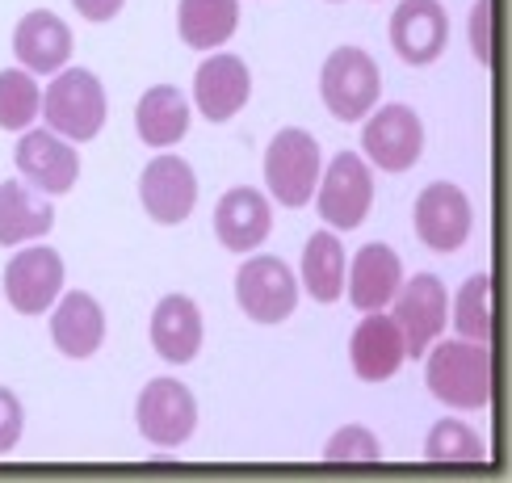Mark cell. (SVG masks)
<instances>
[{
	"label": "cell",
	"instance_id": "obj_1",
	"mask_svg": "<svg viewBox=\"0 0 512 483\" xmlns=\"http://www.w3.org/2000/svg\"><path fill=\"white\" fill-rule=\"evenodd\" d=\"M429 366H424V383L429 391L450 408L479 412L492 404V353L487 341H433L429 345Z\"/></svg>",
	"mask_w": 512,
	"mask_h": 483
},
{
	"label": "cell",
	"instance_id": "obj_2",
	"mask_svg": "<svg viewBox=\"0 0 512 483\" xmlns=\"http://www.w3.org/2000/svg\"><path fill=\"white\" fill-rule=\"evenodd\" d=\"M42 114H47V126L55 135L68 143H89L101 135L110 105H105L101 80L89 68H63L42 93Z\"/></svg>",
	"mask_w": 512,
	"mask_h": 483
},
{
	"label": "cell",
	"instance_id": "obj_3",
	"mask_svg": "<svg viewBox=\"0 0 512 483\" xmlns=\"http://www.w3.org/2000/svg\"><path fill=\"white\" fill-rule=\"evenodd\" d=\"M319 173H324V152H319L315 135L298 131V126L277 131L273 143L265 147V185L273 202H282L290 210L307 206L315 198Z\"/></svg>",
	"mask_w": 512,
	"mask_h": 483
},
{
	"label": "cell",
	"instance_id": "obj_4",
	"mask_svg": "<svg viewBox=\"0 0 512 483\" xmlns=\"http://www.w3.org/2000/svg\"><path fill=\"white\" fill-rule=\"evenodd\" d=\"M382 93L378 63L361 47H336L319 72V97H324L328 114L340 122H361Z\"/></svg>",
	"mask_w": 512,
	"mask_h": 483
},
{
	"label": "cell",
	"instance_id": "obj_5",
	"mask_svg": "<svg viewBox=\"0 0 512 483\" xmlns=\"http://www.w3.org/2000/svg\"><path fill=\"white\" fill-rule=\"evenodd\" d=\"M315 206H319V219L336 231H353L366 223L370 206H374V177H370L366 160L357 152L332 156L328 173H319Z\"/></svg>",
	"mask_w": 512,
	"mask_h": 483
},
{
	"label": "cell",
	"instance_id": "obj_6",
	"mask_svg": "<svg viewBox=\"0 0 512 483\" xmlns=\"http://www.w3.org/2000/svg\"><path fill=\"white\" fill-rule=\"evenodd\" d=\"M135 420H139V433L152 446L173 450V446H185L198 429V399L177 378H152L135 404Z\"/></svg>",
	"mask_w": 512,
	"mask_h": 483
},
{
	"label": "cell",
	"instance_id": "obj_7",
	"mask_svg": "<svg viewBox=\"0 0 512 483\" xmlns=\"http://www.w3.org/2000/svg\"><path fill=\"white\" fill-rule=\"evenodd\" d=\"M361 152L382 173H408L424 152V122L412 105H382L378 114H366Z\"/></svg>",
	"mask_w": 512,
	"mask_h": 483
},
{
	"label": "cell",
	"instance_id": "obj_8",
	"mask_svg": "<svg viewBox=\"0 0 512 483\" xmlns=\"http://www.w3.org/2000/svg\"><path fill=\"white\" fill-rule=\"evenodd\" d=\"M236 303L256 324H282L298 307V282L282 257H252L236 273Z\"/></svg>",
	"mask_w": 512,
	"mask_h": 483
},
{
	"label": "cell",
	"instance_id": "obj_9",
	"mask_svg": "<svg viewBox=\"0 0 512 483\" xmlns=\"http://www.w3.org/2000/svg\"><path fill=\"white\" fill-rule=\"evenodd\" d=\"M391 303H395L391 320L403 332V349H408V357H424L429 345L445 332V315H450V294H445L441 278L416 273L412 282H403L395 290Z\"/></svg>",
	"mask_w": 512,
	"mask_h": 483
},
{
	"label": "cell",
	"instance_id": "obj_10",
	"mask_svg": "<svg viewBox=\"0 0 512 483\" xmlns=\"http://www.w3.org/2000/svg\"><path fill=\"white\" fill-rule=\"evenodd\" d=\"M63 290V257L47 244L21 248L5 265V299L21 315H42Z\"/></svg>",
	"mask_w": 512,
	"mask_h": 483
},
{
	"label": "cell",
	"instance_id": "obj_11",
	"mask_svg": "<svg viewBox=\"0 0 512 483\" xmlns=\"http://www.w3.org/2000/svg\"><path fill=\"white\" fill-rule=\"evenodd\" d=\"M471 198L450 181H433L416 198V236L433 252H458L471 240Z\"/></svg>",
	"mask_w": 512,
	"mask_h": 483
},
{
	"label": "cell",
	"instance_id": "obj_12",
	"mask_svg": "<svg viewBox=\"0 0 512 483\" xmlns=\"http://www.w3.org/2000/svg\"><path fill=\"white\" fill-rule=\"evenodd\" d=\"M139 202L143 210L164 227H177L194 215L198 202V177L181 156H156L139 177Z\"/></svg>",
	"mask_w": 512,
	"mask_h": 483
},
{
	"label": "cell",
	"instance_id": "obj_13",
	"mask_svg": "<svg viewBox=\"0 0 512 483\" xmlns=\"http://www.w3.org/2000/svg\"><path fill=\"white\" fill-rule=\"evenodd\" d=\"M13 160H17L21 181H30L38 194H68L80 177L76 147L55 131H26L17 139Z\"/></svg>",
	"mask_w": 512,
	"mask_h": 483
},
{
	"label": "cell",
	"instance_id": "obj_14",
	"mask_svg": "<svg viewBox=\"0 0 512 483\" xmlns=\"http://www.w3.org/2000/svg\"><path fill=\"white\" fill-rule=\"evenodd\" d=\"M450 42V17L441 0H403L391 17V47L412 68H429Z\"/></svg>",
	"mask_w": 512,
	"mask_h": 483
},
{
	"label": "cell",
	"instance_id": "obj_15",
	"mask_svg": "<svg viewBox=\"0 0 512 483\" xmlns=\"http://www.w3.org/2000/svg\"><path fill=\"white\" fill-rule=\"evenodd\" d=\"M13 55L26 72H38V76H55L68 68L72 59V30L68 21L55 17L51 9H34L17 21L13 30Z\"/></svg>",
	"mask_w": 512,
	"mask_h": 483
},
{
	"label": "cell",
	"instance_id": "obj_16",
	"mask_svg": "<svg viewBox=\"0 0 512 483\" xmlns=\"http://www.w3.org/2000/svg\"><path fill=\"white\" fill-rule=\"evenodd\" d=\"M273 227V206L261 189L252 185H236L227 189L215 206V236L227 252H252L269 240Z\"/></svg>",
	"mask_w": 512,
	"mask_h": 483
},
{
	"label": "cell",
	"instance_id": "obj_17",
	"mask_svg": "<svg viewBox=\"0 0 512 483\" xmlns=\"http://www.w3.org/2000/svg\"><path fill=\"white\" fill-rule=\"evenodd\" d=\"M248 93H252V76L240 55H210L194 76V101L206 122L236 118L248 105Z\"/></svg>",
	"mask_w": 512,
	"mask_h": 483
},
{
	"label": "cell",
	"instance_id": "obj_18",
	"mask_svg": "<svg viewBox=\"0 0 512 483\" xmlns=\"http://www.w3.org/2000/svg\"><path fill=\"white\" fill-rule=\"evenodd\" d=\"M403 332L391 315L382 311H366V320L353 328V341H349V362H353V374L361 383H387V378L403 366Z\"/></svg>",
	"mask_w": 512,
	"mask_h": 483
},
{
	"label": "cell",
	"instance_id": "obj_19",
	"mask_svg": "<svg viewBox=\"0 0 512 483\" xmlns=\"http://www.w3.org/2000/svg\"><path fill=\"white\" fill-rule=\"evenodd\" d=\"M51 341L63 357H72V362H84V357H93L101 349L105 311L93 294H84V290L63 294L59 307L51 311Z\"/></svg>",
	"mask_w": 512,
	"mask_h": 483
},
{
	"label": "cell",
	"instance_id": "obj_20",
	"mask_svg": "<svg viewBox=\"0 0 512 483\" xmlns=\"http://www.w3.org/2000/svg\"><path fill=\"white\" fill-rule=\"evenodd\" d=\"M152 349L168 366L194 362L202 349V311L185 294H168L152 311Z\"/></svg>",
	"mask_w": 512,
	"mask_h": 483
},
{
	"label": "cell",
	"instance_id": "obj_21",
	"mask_svg": "<svg viewBox=\"0 0 512 483\" xmlns=\"http://www.w3.org/2000/svg\"><path fill=\"white\" fill-rule=\"evenodd\" d=\"M51 227H55V206L30 181L13 177L0 185V244L5 248L30 244L38 236H47Z\"/></svg>",
	"mask_w": 512,
	"mask_h": 483
},
{
	"label": "cell",
	"instance_id": "obj_22",
	"mask_svg": "<svg viewBox=\"0 0 512 483\" xmlns=\"http://www.w3.org/2000/svg\"><path fill=\"white\" fill-rule=\"evenodd\" d=\"M403 286V265L391 244H366L349 269V303L357 311H382Z\"/></svg>",
	"mask_w": 512,
	"mask_h": 483
},
{
	"label": "cell",
	"instance_id": "obj_23",
	"mask_svg": "<svg viewBox=\"0 0 512 483\" xmlns=\"http://www.w3.org/2000/svg\"><path fill=\"white\" fill-rule=\"evenodd\" d=\"M135 131L147 147H173L189 131V101L177 84H152L135 105Z\"/></svg>",
	"mask_w": 512,
	"mask_h": 483
},
{
	"label": "cell",
	"instance_id": "obj_24",
	"mask_svg": "<svg viewBox=\"0 0 512 483\" xmlns=\"http://www.w3.org/2000/svg\"><path fill=\"white\" fill-rule=\"evenodd\" d=\"M240 26V0H181L177 30L194 51H215Z\"/></svg>",
	"mask_w": 512,
	"mask_h": 483
},
{
	"label": "cell",
	"instance_id": "obj_25",
	"mask_svg": "<svg viewBox=\"0 0 512 483\" xmlns=\"http://www.w3.org/2000/svg\"><path fill=\"white\" fill-rule=\"evenodd\" d=\"M303 286L315 303H336L345 294V248L328 231L311 236L303 248Z\"/></svg>",
	"mask_w": 512,
	"mask_h": 483
},
{
	"label": "cell",
	"instance_id": "obj_26",
	"mask_svg": "<svg viewBox=\"0 0 512 483\" xmlns=\"http://www.w3.org/2000/svg\"><path fill=\"white\" fill-rule=\"evenodd\" d=\"M42 110V93L34 84V72L5 68L0 72V131H26Z\"/></svg>",
	"mask_w": 512,
	"mask_h": 483
},
{
	"label": "cell",
	"instance_id": "obj_27",
	"mask_svg": "<svg viewBox=\"0 0 512 483\" xmlns=\"http://www.w3.org/2000/svg\"><path fill=\"white\" fill-rule=\"evenodd\" d=\"M454 328L466 341H487L492 336V278L475 273L466 278L454 299Z\"/></svg>",
	"mask_w": 512,
	"mask_h": 483
},
{
	"label": "cell",
	"instance_id": "obj_28",
	"mask_svg": "<svg viewBox=\"0 0 512 483\" xmlns=\"http://www.w3.org/2000/svg\"><path fill=\"white\" fill-rule=\"evenodd\" d=\"M424 458L429 462H487V446L462 420H437L429 429V441H424Z\"/></svg>",
	"mask_w": 512,
	"mask_h": 483
},
{
	"label": "cell",
	"instance_id": "obj_29",
	"mask_svg": "<svg viewBox=\"0 0 512 483\" xmlns=\"http://www.w3.org/2000/svg\"><path fill=\"white\" fill-rule=\"evenodd\" d=\"M324 458L328 462H378L382 446H378V437L366 425H345L324 446Z\"/></svg>",
	"mask_w": 512,
	"mask_h": 483
},
{
	"label": "cell",
	"instance_id": "obj_30",
	"mask_svg": "<svg viewBox=\"0 0 512 483\" xmlns=\"http://www.w3.org/2000/svg\"><path fill=\"white\" fill-rule=\"evenodd\" d=\"M21 429H26V412H21V399L0 387V454H9L17 441H21Z\"/></svg>",
	"mask_w": 512,
	"mask_h": 483
},
{
	"label": "cell",
	"instance_id": "obj_31",
	"mask_svg": "<svg viewBox=\"0 0 512 483\" xmlns=\"http://www.w3.org/2000/svg\"><path fill=\"white\" fill-rule=\"evenodd\" d=\"M492 0H479V5L471 9V47L479 55V63H492Z\"/></svg>",
	"mask_w": 512,
	"mask_h": 483
},
{
	"label": "cell",
	"instance_id": "obj_32",
	"mask_svg": "<svg viewBox=\"0 0 512 483\" xmlns=\"http://www.w3.org/2000/svg\"><path fill=\"white\" fill-rule=\"evenodd\" d=\"M72 5H76L80 17H89V21H110V17L122 13L126 0H72Z\"/></svg>",
	"mask_w": 512,
	"mask_h": 483
}]
</instances>
